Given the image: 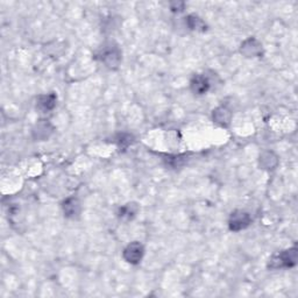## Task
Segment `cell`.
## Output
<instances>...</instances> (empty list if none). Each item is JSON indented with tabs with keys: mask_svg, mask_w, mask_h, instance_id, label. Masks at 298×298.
<instances>
[{
	"mask_svg": "<svg viewBox=\"0 0 298 298\" xmlns=\"http://www.w3.org/2000/svg\"><path fill=\"white\" fill-rule=\"evenodd\" d=\"M191 90L194 94H206L210 88V80H208V77L203 76V74H196L190 83Z\"/></svg>",
	"mask_w": 298,
	"mask_h": 298,
	"instance_id": "6",
	"label": "cell"
},
{
	"mask_svg": "<svg viewBox=\"0 0 298 298\" xmlns=\"http://www.w3.org/2000/svg\"><path fill=\"white\" fill-rule=\"evenodd\" d=\"M241 52L247 58H258L262 54V46L258 40L250 38L241 44Z\"/></svg>",
	"mask_w": 298,
	"mask_h": 298,
	"instance_id": "5",
	"label": "cell"
},
{
	"mask_svg": "<svg viewBox=\"0 0 298 298\" xmlns=\"http://www.w3.org/2000/svg\"><path fill=\"white\" fill-rule=\"evenodd\" d=\"M144 254V246L138 241L130 244L124 250V258L130 264H138L142 260V256Z\"/></svg>",
	"mask_w": 298,
	"mask_h": 298,
	"instance_id": "4",
	"label": "cell"
},
{
	"mask_svg": "<svg viewBox=\"0 0 298 298\" xmlns=\"http://www.w3.org/2000/svg\"><path fill=\"white\" fill-rule=\"evenodd\" d=\"M186 22H188V26H189L190 30H197V32H204L206 30V24L203 20L200 19V16H189L186 19Z\"/></svg>",
	"mask_w": 298,
	"mask_h": 298,
	"instance_id": "13",
	"label": "cell"
},
{
	"mask_svg": "<svg viewBox=\"0 0 298 298\" xmlns=\"http://www.w3.org/2000/svg\"><path fill=\"white\" fill-rule=\"evenodd\" d=\"M250 222H252V218L247 212L238 210V211H234L233 214H230L228 225L230 230H233V232H239V230L250 226Z\"/></svg>",
	"mask_w": 298,
	"mask_h": 298,
	"instance_id": "3",
	"label": "cell"
},
{
	"mask_svg": "<svg viewBox=\"0 0 298 298\" xmlns=\"http://www.w3.org/2000/svg\"><path fill=\"white\" fill-rule=\"evenodd\" d=\"M138 211H139V208H138L136 204L134 203L126 204L119 210V217L122 219H126V220H130V219L136 217Z\"/></svg>",
	"mask_w": 298,
	"mask_h": 298,
	"instance_id": "11",
	"label": "cell"
},
{
	"mask_svg": "<svg viewBox=\"0 0 298 298\" xmlns=\"http://www.w3.org/2000/svg\"><path fill=\"white\" fill-rule=\"evenodd\" d=\"M98 58L110 69H116L122 62V52L116 46L110 44L99 49Z\"/></svg>",
	"mask_w": 298,
	"mask_h": 298,
	"instance_id": "2",
	"label": "cell"
},
{
	"mask_svg": "<svg viewBox=\"0 0 298 298\" xmlns=\"http://www.w3.org/2000/svg\"><path fill=\"white\" fill-rule=\"evenodd\" d=\"M214 119L216 122L220 124V125H228L230 122V112L226 108H218L216 111H214Z\"/></svg>",
	"mask_w": 298,
	"mask_h": 298,
	"instance_id": "12",
	"label": "cell"
},
{
	"mask_svg": "<svg viewBox=\"0 0 298 298\" xmlns=\"http://www.w3.org/2000/svg\"><path fill=\"white\" fill-rule=\"evenodd\" d=\"M297 262V248H290V250H283L281 253L275 254L269 260L268 267L270 269H281L294 267Z\"/></svg>",
	"mask_w": 298,
	"mask_h": 298,
	"instance_id": "1",
	"label": "cell"
},
{
	"mask_svg": "<svg viewBox=\"0 0 298 298\" xmlns=\"http://www.w3.org/2000/svg\"><path fill=\"white\" fill-rule=\"evenodd\" d=\"M56 106V96L54 94H41L36 99V108L41 113H48Z\"/></svg>",
	"mask_w": 298,
	"mask_h": 298,
	"instance_id": "7",
	"label": "cell"
},
{
	"mask_svg": "<svg viewBox=\"0 0 298 298\" xmlns=\"http://www.w3.org/2000/svg\"><path fill=\"white\" fill-rule=\"evenodd\" d=\"M52 133V127L48 120H40L33 128V136L36 140H46Z\"/></svg>",
	"mask_w": 298,
	"mask_h": 298,
	"instance_id": "8",
	"label": "cell"
},
{
	"mask_svg": "<svg viewBox=\"0 0 298 298\" xmlns=\"http://www.w3.org/2000/svg\"><path fill=\"white\" fill-rule=\"evenodd\" d=\"M278 158H276V156L270 152H266L260 156V166L264 169H267V170L275 169V166H278Z\"/></svg>",
	"mask_w": 298,
	"mask_h": 298,
	"instance_id": "10",
	"label": "cell"
},
{
	"mask_svg": "<svg viewBox=\"0 0 298 298\" xmlns=\"http://www.w3.org/2000/svg\"><path fill=\"white\" fill-rule=\"evenodd\" d=\"M63 211H64V214L69 218H74L76 216L80 214V205L78 200L74 197L68 198L64 203H63Z\"/></svg>",
	"mask_w": 298,
	"mask_h": 298,
	"instance_id": "9",
	"label": "cell"
}]
</instances>
